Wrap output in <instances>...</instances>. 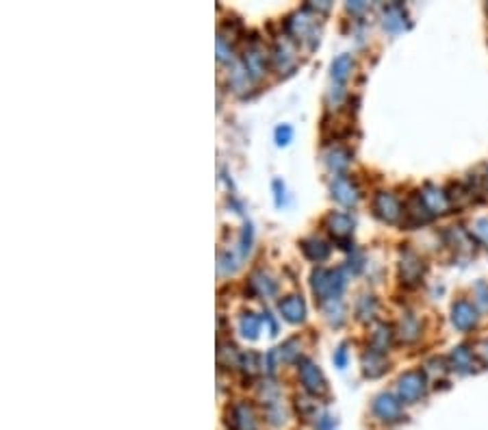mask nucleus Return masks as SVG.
<instances>
[{"instance_id": "8", "label": "nucleus", "mask_w": 488, "mask_h": 430, "mask_svg": "<svg viewBox=\"0 0 488 430\" xmlns=\"http://www.w3.org/2000/svg\"><path fill=\"white\" fill-rule=\"evenodd\" d=\"M374 413L382 422H398L402 420V402L391 394H380L374 400Z\"/></svg>"}, {"instance_id": "27", "label": "nucleus", "mask_w": 488, "mask_h": 430, "mask_svg": "<svg viewBox=\"0 0 488 430\" xmlns=\"http://www.w3.org/2000/svg\"><path fill=\"white\" fill-rule=\"evenodd\" d=\"M271 61L278 70H291L293 68V57L289 55V50L282 44H276L271 52Z\"/></svg>"}, {"instance_id": "29", "label": "nucleus", "mask_w": 488, "mask_h": 430, "mask_svg": "<svg viewBox=\"0 0 488 430\" xmlns=\"http://www.w3.org/2000/svg\"><path fill=\"white\" fill-rule=\"evenodd\" d=\"M258 331H260V320L254 313H243L241 318V333L247 337V339H256L258 337Z\"/></svg>"}, {"instance_id": "36", "label": "nucleus", "mask_w": 488, "mask_h": 430, "mask_svg": "<svg viewBox=\"0 0 488 430\" xmlns=\"http://www.w3.org/2000/svg\"><path fill=\"white\" fill-rule=\"evenodd\" d=\"M273 191H276V204H282L284 200V187H282V182L280 180H273Z\"/></svg>"}, {"instance_id": "14", "label": "nucleus", "mask_w": 488, "mask_h": 430, "mask_svg": "<svg viewBox=\"0 0 488 430\" xmlns=\"http://www.w3.org/2000/svg\"><path fill=\"white\" fill-rule=\"evenodd\" d=\"M389 370V363L385 359V355H378V352L369 350L363 355V374L367 378H378Z\"/></svg>"}, {"instance_id": "23", "label": "nucleus", "mask_w": 488, "mask_h": 430, "mask_svg": "<svg viewBox=\"0 0 488 430\" xmlns=\"http://www.w3.org/2000/svg\"><path fill=\"white\" fill-rule=\"evenodd\" d=\"M404 11H402V7L400 5H391L387 11H385V26L389 31H402L404 29Z\"/></svg>"}, {"instance_id": "37", "label": "nucleus", "mask_w": 488, "mask_h": 430, "mask_svg": "<svg viewBox=\"0 0 488 430\" xmlns=\"http://www.w3.org/2000/svg\"><path fill=\"white\" fill-rule=\"evenodd\" d=\"M317 424H319V430H330V428H332V424H334V420L330 415H324L321 420H317Z\"/></svg>"}, {"instance_id": "24", "label": "nucleus", "mask_w": 488, "mask_h": 430, "mask_svg": "<svg viewBox=\"0 0 488 430\" xmlns=\"http://www.w3.org/2000/svg\"><path fill=\"white\" fill-rule=\"evenodd\" d=\"M376 311H378L376 298L374 296H363L358 300V307H356V318H358L361 322H369L376 315Z\"/></svg>"}, {"instance_id": "22", "label": "nucleus", "mask_w": 488, "mask_h": 430, "mask_svg": "<svg viewBox=\"0 0 488 430\" xmlns=\"http://www.w3.org/2000/svg\"><path fill=\"white\" fill-rule=\"evenodd\" d=\"M452 365L458 372H471L473 370V352L465 346H460L452 352Z\"/></svg>"}, {"instance_id": "15", "label": "nucleus", "mask_w": 488, "mask_h": 430, "mask_svg": "<svg viewBox=\"0 0 488 430\" xmlns=\"http://www.w3.org/2000/svg\"><path fill=\"white\" fill-rule=\"evenodd\" d=\"M247 287H249V294L252 296H271L276 294V280L269 276L267 272H254L252 274V278L247 280Z\"/></svg>"}, {"instance_id": "33", "label": "nucleus", "mask_w": 488, "mask_h": 430, "mask_svg": "<svg viewBox=\"0 0 488 430\" xmlns=\"http://www.w3.org/2000/svg\"><path fill=\"white\" fill-rule=\"evenodd\" d=\"M249 248H252V226L245 224V226H243V232H241V252L247 254Z\"/></svg>"}, {"instance_id": "20", "label": "nucleus", "mask_w": 488, "mask_h": 430, "mask_svg": "<svg viewBox=\"0 0 488 430\" xmlns=\"http://www.w3.org/2000/svg\"><path fill=\"white\" fill-rule=\"evenodd\" d=\"M421 195H424V200L428 204V208L432 213H441L447 208V204H450V200H447V193H443L441 189H434V187H426V191H421Z\"/></svg>"}, {"instance_id": "39", "label": "nucleus", "mask_w": 488, "mask_h": 430, "mask_svg": "<svg viewBox=\"0 0 488 430\" xmlns=\"http://www.w3.org/2000/svg\"><path fill=\"white\" fill-rule=\"evenodd\" d=\"M347 9H350L352 13H361V11H365V9H367V5H365V3H350V5H347Z\"/></svg>"}, {"instance_id": "18", "label": "nucleus", "mask_w": 488, "mask_h": 430, "mask_svg": "<svg viewBox=\"0 0 488 430\" xmlns=\"http://www.w3.org/2000/svg\"><path fill=\"white\" fill-rule=\"evenodd\" d=\"M350 161H352V152L347 148L337 146L326 154V163H328L330 169H334V172H345Z\"/></svg>"}, {"instance_id": "4", "label": "nucleus", "mask_w": 488, "mask_h": 430, "mask_svg": "<svg viewBox=\"0 0 488 430\" xmlns=\"http://www.w3.org/2000/svg\"><path fill=\"white\" fill-rule=\"evenodd\" d=\"M428 389L426 383V374L421 370H413V372H406L400 376L398 381V391H400V400L402 402H417L424 398Z\"/></svg>"}, {"instance_id": "28", "label": "nucleus", "mask_w": 488, "mask_h": 430, "mask_svg": "<svg viewBox=\"0 0 488 430\" xmlns=\"http://www.w3.org/2000/svg\"><path fill=\"white\" fill-rule=\"evenodd\" d=\"M295 411L302 420H313L315 415H317V402L310 400V398H304V396H295Z\"/></svg>"}, {"instance_id": "34", "label": "nucleus", "mask_w": 488, "mask_h": 430, "mask_svg": "<svg viewBox=\"0 0 488 430\" xmlns=\"http://www.w3.org/2000/svg\"><path fill=\"white\" fill-rule=\"evenodd\" d=\"M476 235L488 246V219H480L476 224Z\"/></svg>"}, {"instance_id": "30", "label": "nucleus", "mask_w": 488, "mask_h": 430, "mask_svg": "<svg viewBox=\"0 0 488 430\" xmlns=\"http://www.w3.org/2000/svg\"><path fill=\"white\" fill-rule=\"evenodd\" d=\"M232 57V44L226 37L217 35V59L219 61H228Z\"/></svg>"}, {"instance_id": "9", "label": "nucleus", "mask_w": 488, "mask_h": 430, "mask_svg": "<svg viewBox=\"0 0 488 430\" xmlns=\"http://www.w3.org/2000/svg\"><path fill=\"white\" fill-rule=\"evenodd\" d=\"M278 309L289 324H302L306 318V302H304V298L297 294L282 298L278 302Z\"/></svg>"}, {"instance_id": "11", "label": "nucleus", "mask_w": 488, "mask_h": 430, "mask_svg": "<svg viewBox=\"0 0 488 430\" xmlns=\"http://www.w3.org/2000/svg\"><path fill=\"white\" fill-rule=\"evenodd\" d=\"M406 217H408V224H426V222L432 217V211L428 208L424 195L421 191L413 193L411 198L406 200Z\"/></svg>"}, {"instance_id": "1", "label": "nucleus", "mask_w": 488, "mask_h": 430, "mask_svg": "<svg viewBox=\"0 0 488 430\" xmlns=\"http://www.w3.org/2000/svg\"><path fill=\"white\" fill-rule=\"evenodd\" d=\"M310 287H313L315 298H317L321 304H328L332 302V300H339L343 287H345V276H343L341 270L317 267L310 274Z\"/></svg>"}, {"instance_id": "3", "label": "nucleus", "mask_w": 488, "mask_h": 430, "mask_svg": "<svg viewBox=\"0 0 488 430\" xmlns=\"http://www.w3.org/2000/svg\"><path fill=\"white\" fill-rule=\"evenodd\" d=\"M324 224L328 228V232L332 235L334 241L339 243V248L343 250H350L352 248V232H354V219L347 213H328V217L324 219Z\"/></svg>"}, {"instance_id": "5", "label": "nucleus", "mask_w": 488, "mask_h": 430, "mask_svg": "<svg viewBox=\"0 0 488 430\" xmlns=\"http://www.w3.org/2000/svg\"><path fill=\"white\" fill-rule=\"evenodd\" d=\"M226 428L228 430H256V415L245 402H234L226 409Z\"/></svg>"}, {"instance_id": "2", "label": "nucleus", "mask_w": 488, "mask_h": 430, "mask_svg": "<svg viewBox=\"0 0 488 430\" xmlns=\"http://www.w3.org/2000/svg\"><path fill=\"white\" fill-rule=\"evenodd\" d=\"M297 372H300V381L304 385L306 394H310L313 398L328 396V381H326L324 372L319 370V365H315L310 359L302 357L297 361Z\"/></svg>"}, {"instance_id": "32", "label": "nucleus", "mask_w": 488, "mask_h": 430, "mask_svg": "<svg viewBox=\"0 0 488 430\" xmlns=\"http://www.w3.org/2000/svg\"><path fill=\"white\" fill-rule=\"evenodd\" d=\"M236 270V263H234V256L230 252H221L219 254V272L221 274H228V272H234Z\"/></svg>"}, {"instance_id": "31", "label": "nucleus", "mask_w": 488, "mask_h": 430, "mask_svg": "<svg viewBox=\"0 0 488 430\" xmlns=\"http://www.w3.org/2000/svg\"><path fill=\"white\" fill-rule=\"evenodd\" d=\"M291 139H293V128L291 126L282 124V126L276 128V143H278V146H286Z\"/></svg>"}, {"instance_id": "25", "label": "nucleus", "mask_w": 488, "mask_h": 430, "mask_svg": "<svg viewBox=\"0 0 488 430\" xmlns=\"http://www.w3.org/2000/svg\"><path fill=\"white\" fill-rule=\"evenodd\" d=\"M260 361L263 359H260V355H256V352H245V355H241L239 368L247 378H254L260 372Z\"/></svg>"}, {"instance_id": "35", "label": "nucleus", "mask_w": 488, "mask_h": 430, "mask_svg": "<svg viewBox=\"0 0 488 430\" xmlns=\"http://www.w3.org/2000/svg\"><path fill=\"white\" fill-rule=\"evenodd\" d=\"M345 363H347V348L341 346L337 350V355H334V365H337V368H345Z\"/></svg>"}, {"instance_id": "19", "label": "nucleus", "mask_w": 488, "mask_h": 430, "mask_svg": "<svg viewBox=\"0 0 488 430\" xmlns=\"http://www.w3.org/2000/svg\"><path fill=\"white\" fill-rule=\"evenodd\" d=\"M352 70H354V57L352 55H341L332 61V78L334 83H345L347 78L352 76Z\"/></svg>"}, {"instance_id": "6", "label": "nucleus", "mask_w": 488, "mask_h": 430, "mask_svg": "<svg viewBox=\"0 0 488 430\" xmlns=\"http://www.w3.org/2000/svg\"><path fill=\"white\" fill-rule=\"evenodd\" d=\"M374 213L380 219L389 222V224H395V222H398L400 215H402V206H400L398 198H395L393 193L382 191V193H378L376 198H374Z\"/></svg>"}, {"instance_id": "10", "label": "nucleus", "mask_w": 488, "mask_h": 430, "mask_svg": "<svg viewBox=\"0 0 488 430\" xmlns=\"http://www.w3.org/2000/svg\"><path fill=\"white\" fill-rule=\"evenodd\" d=\"M424 272H426V265H424V261H421L417 254H413V252L404 254L402 263H400V278H402V283L417 285L421 280V276H424Z\"/></svg>"}, {"instance_id": "38", "label": "nucleus", "mask_w": 488, "mask_h": 430, "mask_svg": "<svg viewBox=\"0 0 488 430\" xmlns=\"http://www.w3.org/2000/svg\"><path fill=\"white\" fill-rule=\"evenodd\" d=\"M306 9H313V11H328L330 9V3H326V0H324V3H310V5H306Z\"/></svg>"}, {"instance_id": "17", "label": "nucleus", "mask_w": 488, "mask_h": 430, "mask_svg": "<svg viewBox=\"0 0 488 430\" xmlns=\"http://www.w3.org/2000/svg\"><path fill=\"white\" fill-rule=\"evenodd\" d=\"M393 342V329L389 324H378L376 331L371 333V339H369V350L378 352V355H385Z\"/></svg>"}, {"instance_id": "12", "label": "nucleus", "mask_w": 488, "mask_h": 430, "mask_svg": "<svg viewBox=\"0 0 488 430\" xmlns=\"http://www.w3.org/2000/svg\"><path fill=\"white\" fill-rule=\"evenodd\" d=\"M452 322H454L456 329H460V331L473 329L476 322H478L476 307H473L471 302H467V300H458V302L454 304V309H452Z\"/></svg>"}, {"instance_id": "16", "label": "nucleus", "mask_w": 488, "mask_h": 430, "mask_svg": "<svg viewBox=\"0 0 488 430\" xmlns=\"http://www.w3.org/2000/svg\"><path fill=\"white\" fill-rule=\"evenodd\" d=\"M243 65H245V72L252 76V78H260L263 74L267 72V59H265V55H263V52H258L256 48L245 50Z\"/></svg>"}, {"instance_id": "13", "label": "nucleus", "mask_w": 488, "mask_h": 430, "mask_svg": "<svg viewBox=\"0 0 488 430\" xmlns=\"http://www.w3.org/2000/svg\"><path fill=\"white\" fill-rule=\"evenodd\" d=\"M300 248H302V252H304V256L308 261H313V263H321V261H326L330 256V246L324 239H319V237L302 239Z\"/></svg>"}, {"instance_id": "21", "label": "nucleus", "mask_w": 488, "mask_h": 430, "mask_svg": "<svg viewBox=\"0 0 488 430\" xmlns=\"http://www.w3.org/2000/svg\"><path fill=\"white\" fill-rule=\"evenodd\" d=\"M241 355L236 352L234 344H219L217 350V363L219 368H239Z\"/></svg>"}, {"instance_id": "7", "label": "nucleus", "mask_w": 488, "mask_h": 430, "mask_svg": "<svg viewBox=\"0 0 488 430\" xmlns=\"http://www.w3.org/2000/svg\"><path fill=\"white\" fill-rule=\"evenodd\" d=\"M330 191H332V198L337 202H341L343 206H354L361 198L358 187H356L352 178H347V176H337L332 180V185H330Z\"/></svg>"}, {"instance_id": "26", "label": "nucleus", "mask_w": 488, "mask_h": 430, "mask_svg": "<svg viewBox=\"0 0 488 430\" xmlns=\"http://www.w3.org/2000/svg\"><path fill=\"white\" fill-rule=\"evenodd\" d=\"M400 335L404 342H415V339L421 335V326L419 322L413 318V315H406L402 322H400Z\"/></svg>"}]
</instances>
